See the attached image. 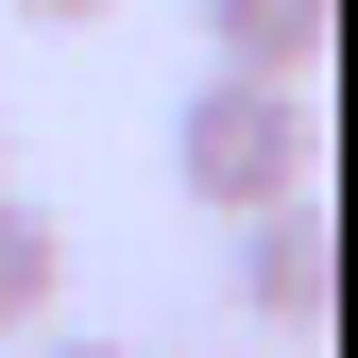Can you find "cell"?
I'll return each mask as SVG.
<instances>
[{"instance_id": "cell-4", "label": "cell", "mask_w": 358, "mask_h": 358, "mask_svg": "<svg viewBox=\"0 0 358 358\" xmlns=\"http://www.w3.org/2000/svg\"><path fill=\"white\" fill-rule=\"evenodd\" d=\"M52 324H69V239H52V205L0 188V341H52Z\"/></svg>"}, {"instance_id": "cell-2", "label": "cell", "mask_w": 358, "mask_h": 358, "mask_svg": "<svg viewBox=\"0 0 358 358\" xmlns=\"http://www.w3.org/2000/svg\"><path fill=\"white\" fill-rule=\"evenodd\" d=\"M239 290H256V324H273V341H324V205L239 222Z\"/></svg>"}, {"instance_id": "cell-1", "label": "cell", "mask_w": 358, "mask_h": 358, "mask_svg": "<svg viewBox=\"0 0 358 358\" xmlns=\"http://www.w3.org/2000/svg\"><path fill=\"white\" fill-rule=\"evenodd\" d=\"M307 85H256V69H205L188 103H171V188H188L205 222H273L307 205Z\"/></svg>"}, {"instance_id": "cell-3", "label": "cell", "mask_w": 358, "mask_h": 358, "mask_svg": "<svg viewBox=\"0 0 358 358\" xmlns=\"http://www.w3.org/2000/svg\"><path fill=\"white\" fill-rule=\"evenodd\" d=\"M205 69L307 85V69H324V0H205Z\"/></svg>"}, {"instance_id": "cell-6", "label": "cell", "mask_w": 358, "mask_h": 358, "mask_svg": "<svg viewBox=\"0 0 358 358\" xmlns=\"http://www.w3.org/2000/svg\"><path fill=\"white\" fill-rule=\"evenodd\" d=\"M17 358H120V341H17Z\"/></svg>"}, {"instance_id": "cell-5", "label": "cell", "mask_w": 358, "mask_h": 358, "mask_svg": "<svg viewBox=\"0 0 358 358\" xmlns=\"http://www.w3.org/2000/svg\"><path fill=\"white\" fill-rule=\"evenodd\" d=\"M17 17H120V0H17Z\"/></svg>"}]
</instances>
